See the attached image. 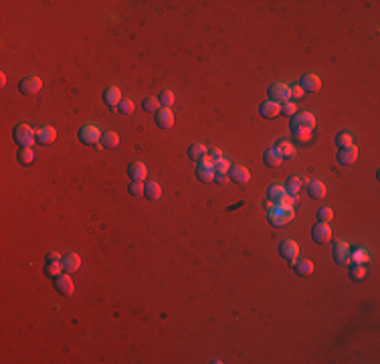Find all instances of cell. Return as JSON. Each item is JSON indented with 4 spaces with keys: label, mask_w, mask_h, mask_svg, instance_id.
<instances>
[{
    "label": "cell",
    "mask_w": 380,
    "mask_h": 364,
    "mask_svg": "<svg viewBox=\"0 0 380 364\" xmlns=\"http://www.w3.org/2000/svg\"><path fill=\"white\" fill-rule=\"evenodd\" d=\"M316 128V117L311 112H300V114H295L291 115V121H289V132L291 134H297V132H311Z\"/></svg>",
    "instance_id": "6da1fadb"
},
{
    "label": "cell",
    "mask_w": 380,
    "mask_h": 364,
    "mask_svg": "<svg viewBox=\"0 0 380 364\" xmlns=\"http://www.w3.org/2000/svg\"><path fill=\"white\" fill-rule=\"evenodd\" d=\"M293 217H295L293 207H285V205H275V209L269 211V214H267L269 223L273 227H283L285 223L293 221Z\"/></svg>",
    "instance_id": "7a4b0ae2"
},
{
    "label": "cell",
    "mask_w": 380,
    "mask_h": 364,
    "mask_svg": "<svg viewBox=\"0 0 380 364\" xmlns=\"http://www.w3.org/2000/svg\"><path fill=\"white\" fill-rule=\"evenodd\" d=\"M35 134H37V130H33L29 124H19L15 128V132H12V140L20 148H33V144L37 142Z\"/></svg>",
    "instance_id": "3957f363"
},
{
    "label": "cell",
    "mask_w": 380,
    "mask_h": 364,
    "mask_svg": "<svg viewBox=\"0 0 380 364\" xmlns=\"http://www.w3.org/2000/svg\"><path fill=\"white\" fill-rule=\"evenodd\" d=\"M101 134L103 132H99V128L95 124H87V126H83L77 132V138H79L81 144H85V146H99Z\"/></svg>",
    "instance_id": "277c9868"
},
{
    "label": "cell",
    "mask_w": 380,
    "mask_h": 364,
    "mask_svg": "<svg viewBox=\"0 0 380 364\" xmlns=\"http://www.w3.org/2000/svg\"><path fill=\"white\" fill-rule=\"evenodd\" d=\"M279 255L287 261V263H295L297 261V255H300V245L293 241V239H285L281 245H279Z\"/></svg>",
    "instance_id": "5b68a950"
},
{
    "label": "cell",
    "mask_w": 380,
    "mask_h": 364,
    "mask_svg": "<svg viewBox=\"0 0 380 364\" xmlns=\"http://www.w3.org/2000/svg\"><path fill=\"white\" fill-rule=\"evenodd\" d=\"M269 99L271 101H275V103H285V101H289L291 99V87L289 85H285V83H275V85H271L269 87Z\"/></svg>",
    "instance_id": "8992f818"
},
{
    "label": "cell",
    "mask_w": 380,
    "mask_h": 364,
    "mask_svg": "<svg viewBox=\"0 0 380 364\" xmlns=\"http://www.w3.org/2000/svg\"><path fill=\"white\" fill-rule=\"evenodd\" d=\"M53 283H55V289L61 295H65V298H71L73 295L75 286H73V279L69 277V273H59L57 277H53Z\"/></svg>",
    "instance_id": "52a82bcc"
},
{
    "label": "cell",
    "mask_w": 380,
    "mask_h": 364,
    "mask_svg": "<svg viewBox=\"0 0 380 364\" xmlns=\"http://www.w3.org/2000/svg\"><path fill=\"white\" fill-rule=\"evenodd\" d=\"M40 87H43V81H40V77H37V75L24 77L19 83V89H20L22 96H35V93L40 91Z\"/></svg>",
    "instance_id": "ba28073f"
},
{
    "label": "cell",
    "mask_w": 380,
    "mask_h": 364,
    "mask_svg": "<svg viewBox=\"0 0 380 364\" xmlns=\"http://www.w3.org/2000/svg\"><path fill=\"white\" fill-rule=\"evenodd\" d=\"M311 239H314L318 245H322V243H328L332 239V229L328 223H316L314 227H311Z\"/></svg>",
    "instance_id": "9c48e42d"
},
{
    "label": "cell",
    "mask_w": 380,
    "mask_h": 364,
    "mask_svg": "<svg viewBox=\"0 0 380 364\" xmlns=\"http://www.w3.org/2000/svg\"><path fill=\"white\" fill-rule=\"evenodd\" d=\"M350 245L346 241H336V245L332 249V255H334V261L340 263V265H348L350 263Z\"/></svg>",
    "instance_id": "30bf717a"
},
{
    "label": "cell",
    "mask_w": 380,
    "mask_h": 364,
    "mask_svg": "<svg viewBox=\"0 0 380 364\" xmlns=\"http://www.w3.org/2000/svg\"><path fill=\"white\" fill-rule=\"evenodd\" d=\"M358 158V148L352 144V146H346V148H338V162L342 166H352Z\"/></svg>",
    "instance_id": "8fae6325"
},
{
    "label": "cell",
    "mask_w": 380,
    "mask_h": 364,
    "mask_svg": "<svg viewBox=\"0 0 380 364\" xmlns=\"http://www.w3.org/2000/svg\"><path fill=\"white\" fill-rule=\"evenodd\" d=\"M156 126L160 130H170L174 126V114L170 107H160L156 112Z\"/></svg>",
    "instance_id": "7c38bea8"
},
{
    "label": "cell",
    "mask_w": 380,
    "mask_h": 364,
    "mask_svg": "<svg viewBox=\"0 0 380 364\" xmlns=\"http://www.w3.org/2000/svg\"><path fill=\"white\" fill-rule=\"evenodd\" d=\"M300 87H302L304 93H316V91H320V87H322V79H320L318 75H314V73H307V75L302 77Z\"/></svg>",
    "instance_id": "4fadbf2b"
},
{
    "label": "cell",
    "mask_w": 380,
    "mask_h": 364,
    "mask_svg": "<svg viewBox=\"0 0 380 364\" xmlns=\"http://www.w3.org/2000/svg\"><path fill=\"white\" fill-rule=\"evenodd\" d=\"M128 176H130V180H133V182H144L146 176H148V168H146V164H144V162H132V164L128 166Z\"/></svg>",
    "instance_id": "5bb4252c"
},
{
    "label": "cell",
    "mask_w": 380,
    "mask_h": 364,
    "mask_svg": "<svg viewBox=\"0 0 380 364\" xmlns=\"http://www.w3.org/2000/svg\"><path fill=\"white\" fill-rule=\"evenodd\" d=\"M35 138H37L38 144L47 146V144H53L57 140V132H55V128H53V126H40L37 130V134H35Z\"/></svg>",
    "instance_id": "9a60e30c"
},
{
    "label": "cell",
    "mask_w": 380,
    "mask_h": 364,
    "mask_svg": "<svg viewBox=\"0 0 380 364\" xmlns=\"http://www.w3.org/2000/svg\"><path fill=\"white\" fill-rule=\"evenodd\" d=\"M251 178V174L245 166H230L228 170V180L235 182V184H247Z\"/></svg>",
    "instance_id": "2e32d148"
},
{
    "label": "cell",
    "mask_w": 380,
    "mask_h": 364,
    "mask_svg": "<svg viewBox=\"0 0 380 364\" xmlns=\"http://www.w3.org/2000/svg\"><path fill=\"white\" fill-rule=\"evenodd\" d=\"M279 114H281V107H279V103L271 101V99H267V101H261V105H259V115H261L263 119H273V117H277Z\"/></svg>",
    "instance_id": "e0dca14e"
},
{
    "label": "cell",
    "mask_w": 380,
    "mask_h": 364,
    "mask_svg": "<svg viewBox=\"0 0 380 364\" xmlns=\"http://www.w3.org/2000/svg\"><path fill=\"white\" fill-rule=\"evenodd\" d=\"M61 265H63V271L65 273H75L77 269L81 267V257H79L77 253H67V255H63Z\"/></svg>",
    "instance_id": "ac0fdd59"
},
{
    "label": "cell",
    "mask_w": 380,
    "mask_h": 364,
    "mask_svg": "<svg viewBox=\"0 0 380 364\" xmlns=\"http://www.w3.org/2000/svg\"><path fill=\"white\" fill-rule=\"evenodd\" d=\"M305 191H307V196L311 200H320L325 196V184L322 180H309L305 184Z\"/></svg>",
    "instance_id": "d6986e66"
},
{
    "label": "cell",
    "mask_w": 380,
    "mask_h": 364,
    "mask_svg": "<svg viewBox=\"0 0 380 364\" xmlns=\"http://www.w3.org/2000/svg\"><path fill=\"white\" fill-rule=\"evenodd\" d=\"M119 101H121V91H119L117 87L110 85V87H105V89H103V103H105V105H110V107H117V105H119Z\"/></svg>",
    "instance_id": "ffe728a7"
},
{
    "label": "cell",
    "mask_w": 380,
    "mask_h": 364,
    "mask_svg": "<svg viewBox=\"0 0 380 364\" xmlns=\"http://www.w3.org/2000/svg\"><path fill=\"white\" fill-rule=\"evenodd\" d=\"M275 150H277V154L281 156V158H293L295 156V146L287 140V138H281V140H277L275 142Z\"/></svg>",
    "instance_id": "44dd1931"
},
{
    "label": "cell",
    "mask_w": 380,
    "mask_h": 364,
    "mask_svg": "<svg viewBox=\"0 0 380 364\" xmlns=\"http://www.w3.org/2000/svg\"><path fill=\"white\" fill-rule=\"evenodd\" d=\"M309 180L307 178H304V176H291L289 180H287V186H285V192L287 194H291V196H297L300 194V191L307 184Z\"/></svg>",
    "instance_id": "7402d4cb"
},
{
    "label": "cell",
    "mask_w": 380,
    "mask_h": 364,
    "mask_svg": "<svg viewBox=\"0 0 380 364\" xmlns=\"http://www.w3.org/2000/svg\"><path fill=\"white\" fill-rule=\"evenodd\" d=\"M207 154H209V150H207V146H202V144H190L188 146V158L192 160V162H200L207 158Z\"/></svg>",
    "instance_id": "603a6c76"
},
{
    "label": "cell",
    "mask_w": 380,
    "mask_h": 364,
    "mask_svg": "<svg viewBox=\"0 0 380 364\" xmlns=\"http://www.w3.org/2000/svg\"><path fill=\"white\" fill-rule=\"evenodd\" d=\"M293 271L304 277V275H311L314 273V261L311 259H300V261H295L293 263Z\"/></svg>",
    "instance_id": "cb8c5ba5"
},
{
    "label": "cell",
    "mask_w": 380,
    "mask_h": 364,
    "mask_svg": "<svg viewBox=\"0 0 380 364\" xmlns=\"http://www.w3.org/2000/svg\"><path fill=\"white\" fill-rule=\"evenodd\" d=\"M144 196H146L148 200H158V198L162 196V188H160V184H158L156 180L146 182V184H144Z\"/></svg>",
    "instance_id": "d4e9b609"
},
{
    "label": "cell",
    "mask_w": 380,
    "mask_h": 364,
    "mask_svg": "<svg viewBox=\"0 0 380 364\" xmlns=\"http://www.w3.org/2000/svg\"><path fill=\"white\" fill-rule=\"evenodd\" d=\"M99 144H101V148H105V150H114V148L119 146V136L115 132H103Z\"/></svg>",
    "instance_id": "484cf974"
},
{
    "label": "cell",
    "mask_w": 380,
    "mask_h": 364,
    "mask_svg": "<svg viewBox=\"0 0 380 364\" xmlns=\"http://www.w3.org/2000/svg\"><path fill=\"white\" fill-rule=\"evenodd\" d=\"M263 162H265V166H269V168H277V166H281L283 158L277 154L275 148H269V150H265V154H263Z\"/></svg>",
    "instance_id": "4316f807"
},
{
    "label": "cell",
    "mask_w": 380,
    "mask_h": 364,
    "mask_svg": "<svg viewBox=\"0 0 380 364\" xmlns=\"http://www.w3.org/2000/svg\"><path fill=\"white\" fill-rule=\"evenodd\" d=\"M285 194H287V192H285V188L279 186V184H271V186L267 188V200L275 202V205H279Z\"/></svg>",
    "instance_id": "83f0119b"
},
{
    "label": "cell",
    "mask_w": 380,
    "mask_h": 364,
    "mask_svg": "<svg viewBox=\"0 0 380 364\" xmlns=\"http://www.w3.org/2000/svg\"><path fill=\"white\" fill-rule=\"evenodd\" d=\"M196 178L200 182H212L214 180V170L210 164H200L196 166Z\"/></svg>",
    "instance_id": "f1b7e54d"
},
{
    "label": "cell",
    "mask_w": 380,
    "mask_h": 364,
    "mask_svg": "<svg viewBox=\"0 0 380 364\" xmlns=\"http://www.w3.org/2000/svg\"><path fill=\"white\" fill-rule=\"evenodd\" d=\"M19 162L22 166H31L33 164V160H35V152H33V148H20L19 154H17Z\"/></svg>",
    "instance_id": "f546056e"
},
{
    "label": "cell",
    "mask_w": 380,
    "mask_h": 364,
    "mask_svg": "<svg viewBox=\"0 0 380 364\" xmlns=\"http://www.w3.org/2000/svg\"><path fill=\"white\" fill-rule=\"evenodd\" d=\"M334 144H336L338 148L352 146V144H354V142H352V134H350V132H346V130L338 132V134H336V138H334Z\"/></svg>",
    "instance_id": "4dcf8cb0"
},
{
    "label": "cell",
    "mask_w": 380,
    "mask_h": 364,
    "mask_svg": "<svg viewBox=\"0 0 380 364\" xmlns=\"http://www.w3.org/2000/svg\"><path fill=\"white\" fill-rule=\"evenodd\" d=\"M61 269H63L61 261H45V275L51 277V279L57 277L61 273Z\"/></svg>",
    "instance_id": "1f68e13d"
},
{
    "label": "cell",
    "mask_w": 380,
    "mask_h": 364,
    "mask_svg": "<svg viewBox=\"0 0 380 364\" xmlns=\"http://www.w3.org/2000/svg\"><path fill=\"white\" fill-rule=\"evenodd\" d=\"M142 110L148 112V114H156L160 110V101L158 97H144L142 99Z\"/></svg>",
    "instance_id": "d6a6232c"
},
{
    "label": "cell",
    "mask_w": 380,
    "mask_h": 364,
    "mask_svg": "<svg viewBox=\"0 0 380 364\" xmlns=\"http://www.w3.org/2000/svg\"><path fill=\"white\" fill-rule=\"evenodd\" d=\"M316 219H318L320 223H330V221L334 219V211H332L330 207H322V209H318V212H316Z\"/></svg>",
    "instance_id": "836d02e7"
},
{
    "label": "cell",
    "mask_w": 380,
    "mask_h": 364,
    "mask_svg": "<svg viewBox=\"0 0 380 364\" xmlns=\"http://www.w3.org/2000/svg\"><path fill=\"white\" fill-rule=\"evenodd\" d=\"M364 277H366V267H364V265H358V263L352 265V269H350V279L362 281Z\"/></svg>",
    "instance_id": "e575fe53"
},
{
    "label": "cell",
    "mask_w": 380,
    "mask_h": 364,
    "mask_svg": "<svg viewBox=\"0 0 380 364\" xmlns=\"http://www.w3.org/2000/svg\"><path fill=\"white\" fill-rule=\"evenodd\" d=\"M158 101L162 107H170L174 103V93L170 89H164V91H160V96H158Z\"/></svg>",
    "instance_id": "d590c367"
},
{
    "label": "cell",
    "mask_w": 380,
    "mask_h": 364,
    "mask_svg": "<svg viewBox=\"0 0 380 364\" xmlns=\"http://www.w3.org/2000/svg\"><path fill=\"white\" fill-rule=\"evenodd\" d=\"M117 112L121 114V115H130V114H133V101L132 99H121L119 101V105H117Z\"/></svg>",
    "instance_id": "8d00e7d4"
},
{
    "label": "cell",
    "mask_w": 380,
    "mask_h": 364,
    "mask_svg": "<svg viewBox=\"0 0 380 364\" xmlns=\"http://www.w3.org/2000/svg\"><path fill=\"white\" fill-rule=\"evenodd\" d=\"M350 257H352V261H354V263L364 265V263H368V251L358 249V251H354V253H350Z\"/></svg>",
    "instance_id": "74e56055"
},
{
    "label": "cell",
    "mask_w": 380,
    "mask_h": 364,
    "mask_svg": "<svg viewBox=\"0 0 380 364\" xmlns=\"http://www.w3.org/2000/svg\"><path fill=\"white\" fill-rule=\"evenodd\" d=\"M128 192H130V196H135V198H138V196H142L144 194V184L142 182H130L128 184Z\"/></svg>",
    "instance_id": "f35d334b"
},
{
    "label": "cell",
    "mask_w": 380,
    "mask_h": 364,
    "mask_svg": "<svg viewBox=\"0 0 380 364\" xmlns=\"http://www.w3.org/2000/svg\"><path fill=\"white\" fill-rule=\"evenodd\" d=\"M212 170H214V172H227V174H228V170H230V162H228V158L216 160L214 164H212Z\"/></svg>",
    "instance_id": "ab89813d"
},
{
    "label": "cell",
    "mask_w": 380,
    "mask_h": 364,
    "mask_svg": "<svg viewBox=\"0 0 380 364\" xmlns=\"http://www.w3.org/2000/svg\"><path fill=\"white\" fill-rule=\"evenodd\" d=\"M279 107H281V114H283V115H287V117H291V115H295V114H297V107H295V103H293V101H285V103H281Z\"/></svg>",
    "instance_id": "60d3db41"
},
{
    "label": "cell",
    "mask_w": 380,
    "mask_h": 364,
    "mask_svg": "<svg viewBox=\"0 0 380 364\" xmlns=\"http://www.w3.org/2000/svg\"><path fill=\"white\" fill-rule=\"evenodd\" d=\"M293 138H295L297 142H309V140H311V132H307V130L297 132V134H293Z\"/></svg>",
    "instance_id": "b9f144b4"
},
{
    "label": "cell",
    "mask_w": 380,
    "mask_h": 364,
    "mask_svg": "<svg viewBox=\"0 0 380 364\" xmlns=\"http://www.w3.org/2000/svg\"><path fill=\"white\" fill-rule=\"evenodd\" d=\"M209 158L212 160V164H214L216 160H221V158H225V156H223V152L219 150V148H210V150H209Z\"/></svg>",
    "instance_id": "7bdbcfd3"
},
{
    "label": "cell",
    "mask_w": 380,
    "mask_h": 364,
    "mask_svg": "<svg viewBox=\"0 0 380 364\" xmlns=\"http://www.w3.org/2000/svg\"><path fill=\"white\" fill-rule=\"evenodd\" d=\"M228 180V174L227 172H214V180L212 182H216V184H225Z\"/></svg>",
    "instance_id": "ee69618b"
},
{
    "label": "cell",
    "mask_w": 380,
    "mask_h": 364,
    "mask_svg": "<svg viewBox=\"0 0 380 364\" xmlns=\"http://www.w3.org/2000/svg\"><path fill=\"white\" fill-rule=\"evenodd\" d=\"M302 96H304V91H302V87H300V85L291 87V97H293V99H300Z\"/></svg>",
    "instance_id": "f6af8a7d"
},
{
    "label": "cell",
    "mask_w": 380,
    "mask_h": 364,
    "mask_svg": "<svg viewBox=\"0 0 380 364\" xmlns=\"http://www.w3.org/2000/svg\"><path fill=\"white\" fill-rule=\"evenodd\" d=\"M61 259H63V257H61V255H59L57 251H51V253L47 255V259H45V261H61Z\"/></svg>",
    "instance_id": "bcb514c9"
},
{
    "label": "cell",
    "mask_w": 380,
    "mask_h": 364,
    "mask_svg": "<svg viewBox=\"0 0 380 364\" xmlns=\"http://www.w3.org/2000/svg\"><path fill=\"white\" fill-rule=\"evenodd\" d=\"M265 209H267V211H273V209H275V202H271V200H265Z\"/></svg>",
    "instance_id": "7dc6e473"
}]
</instances>
